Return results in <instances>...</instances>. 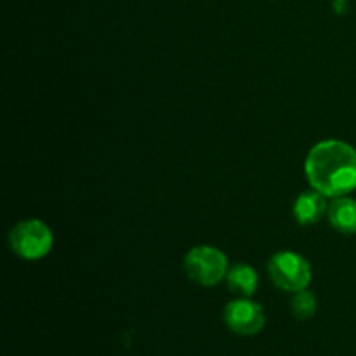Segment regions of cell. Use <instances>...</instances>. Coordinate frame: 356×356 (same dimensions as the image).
Masks as SVG:
<instances>
[{
  "mask_svg": "<svg viewBox=\"0 0 356 356\" xmlns=\"http://www.w3.org/2000/svg\"><path fill=\"white\" fill-rule=\"evenodd\" d=\"M306 174L325 197H344L356 188V149L337 139L318 143L306 159Z\"/></svg>",
  "mask_w": 356,
  "mask_h": 356,
  "instance_id": "1",
  "label": "cell"
},
{
  "mask_svg": "<svg viewBox=\"0 0 356 356\" xmlns=\"http://www.w3.org/2000/svg\"><path fill=\"white\" fill-rule=\"evenodd\" d=\"M52 232L38 219H26L17 222L9 235L10 249L28 261L42 259L52 249Z\"/></svg>",
  "mask_w": 356,
  "mask_h": 356,
  "instance_id": "2",
  "label": "cell"
},
{
  "mask_svg": "<svg viewBox=\"0 0 356 356\" xmlns=\"http://www.w3.org/2000/svg\"><path fill=\"white\" fill-rule=\"evenodd\" d=\"M184 270L191 280L205 287H212L228 275V259L216 247L200 245L186 254Z\"/></svg>",
  "mask_w": 356,
  "mask_h": 356,
  "instance_id": "3",
  "label": "cell"
},
{
  "mask_svg": "<svg viewBox=\"0 0 356 356\" xmlns=\"http://www.w3.org/2000/svg\"><path fill=\"white\" fill-rule=\"evenodd\" d=\"M268 271L277 287L289 292L305 291L312 280V266L308 261L296 252L275 254L268 264Z\"/></svg>",
  "mask_w": 356,
  "mask_h": 356,
  "instance_id": "4",
  "label": "cell"
},
{
  "mask_svg": "<svg viewBox=\"0 0 356 356\" xmlns=\"http://www.w3.org/2000/svg\"><path fill=\"white\" fill-rule=\"evenodd\" d=\"M222 318L228 329L238 336H256L266 323L263 308L249 299H236V301L228 302Z\"/></svg>",
  "mask_w": 356,
  "mask_h": 356,
  "instance_id": "5",
  "label": "cell"
},
{
  "mask_svg": "<svg viewBox=\"0 0 356 356\" xmlns=\"http://www.w3.org/2000/svg\"><path fill=\"white\" fill-rule=\"evenodd\" d=\"M329 205L325 202V195L320 193V191H305L298 197L294 204V216L298 219L299 225H315L322 219V216L325 214Z\"/></svg>",
  "mask_w": 356,
  "mask_h": 356,
  "instance_id": "6",
  "label": "cell"
},
{
  "mask_svg": "<svg viewBox=\"0 0 356 356\" xmlns=\"http://www.w3.org/2000/svg\"><path fill=\"white\" fill-rule=\"evenodd\" d=\"M329 221L337 232L344 235H355L356 233V200L350 197H337L327 209Z\"/></svg>",
  "mask_w": 356,
  "mask_h": 356,
  "instance_id": "7",
  "label": "cell"
},
{
  "mask_svg": "<svg viewBox=\"0 0 356 356\" xmlns=\"http://www.w3.org/2000/svg\"><path fill=\"white\" fill-rule=\"evenodd\" d=\"M226 282H228V287L232 289V292H236L240 296H252L257 291V285H259V277H257L256 270L250 268L249 264H235L232 270L226 275Z\"/></svg>",
  "mask_w": 356,
  "mask_h": 356,
  "instance_id": "8",
  "label": "cell"
},
{
  "mask_svg": "<svg viewBox=\"0 0 356 356\" xmlns=\"http://www.w3.org/2000/svg\"><path fill=\"white\" fill-rule=\"evenodd\" d=\"M291 309L299 320H309L316 313V299L312 292L299 291L291 301Z\"/></svg>",
  "mask_w": 356,
  "mask_h": 356,
  "instance_id": "9",
  "label": "cell"
}]
</instances>
